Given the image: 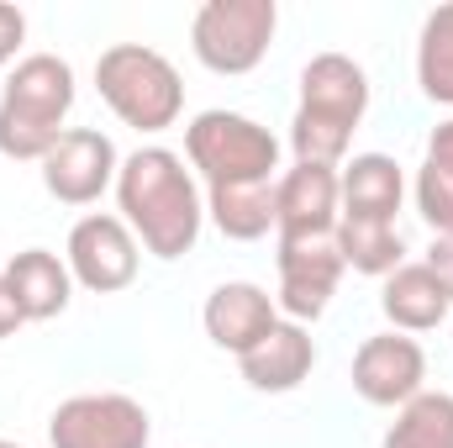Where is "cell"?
I'll return each mask as SVG.
<instances>
[{
	"instance_id": "cell-24",
	"label": "cell",
	"mask_w": 453,
	"mask_h": 448,
	"mask_svg": "<svg viewBox=\"0 0 453 448\" xmlns=\"http://www.w3.org/2000/svg\"><path fill=\"white\" fill-rule=\"evenodd\" d=\"M427 274L443 285V296H449V306H453V237H433V248H427Z\"/></svg>"
},
{
	"instance_id": "cell-18",
	"label": "cell",
	"mask_w": 453,
	"mask_h": 448,
	"mask_svg": "<svg viewBox=\"0 0 453 448\" xmlns=\"http://www.w3.org/2000/svg\"><path fill=\"white\" fill-rule=\"evenodd\" d=\"M338 253L348 269L358 274H395L401 269V232L395 222H380V217H338Z\"/></svg>"
},
{
	"instance_id": "cell-13",
	"label": "cell",
	"mask_w": 453,
	"mask_h": 448,
	"mask_svg": "<svg viewBox=\"0 0 453 448\" xmlns=\"http://www.w3.org/2000/svg\"><path fill=\"white\" fill-rule=\"evenodd\" d=\"M237 364H242V380H248L253 390H264V396H285V390H296V385L311 375V364H317V343L306 337L301 322H274V328L258 337Z\"/></svg>"
},
{
	"instance_id": "cell-22",
	"label": "cell",
	"mask_w": 453,
	"mask_h": 448,
	"mask_svg": "<svg viewBox=\"0 0 453 448\" xmlns=\"http://www.w3.org/2000/svg\"><path fill=\"white\" fill-rule=\"evenodd\" d=\"M417 80L422 96L453 106V5H438L422 21V42H417Z\"/></svg>"
},
{
	"instance_id": "cell-14",
	"label": "cell",
	"mask_w": 453,
	"mask_h": 448,
	"mask_svg": "<svg viewBox=\"0 0 453 448\" xmlns=\"http://www.w3.org/2000/svg\"><path fill=\"white\" fill-rule=\"evenodd\" d=\"M201 317H206L211 343L226 348V353H237V359L280 322V317H274V296L258 290V285H248V280H226V285H217V290L206 296V312H201Z\"/></svg>"
},
{
	"instance_id": "cell-9",
	"label": "cell",
	"mask_w": 453,
	"mask_h": 448,
	"mask_svg": "<svg viewBox=\"0 0 453 448\" xmlns=\"http://www.w3.org/2000/svg\"><path fill=\"white\" fill-rule=\"evenodd\" d=\"M64 264H69V274L85 290L116 296V290H127L137 280V237H132V227L121 222V217H106V212L80 217L74 232H69Z\"/></svg>"
},
{
	"instance_id": "cell-21",
	"label": "cell",
	"mask_w": 453,
	"mask_h": 448,
	"mask_svg": "<svg viewBox=\"0 0 453 448\" xmlns=\"http://www.w3.org/2000/svg\"><path fill=\"white\" fill-rule=\"evenodd\" d=\"M417 206L438 237H453V121H443L427 143V164L417 174Z\"/></svg>"
},
{
	"instance_id": "cell-4",
	"label": "cell",
	"mask_w": 453,
	"mask_h": 448,
	"mask_svg": "<svg viewBox=\"0 0 453 448\" xmlns=\"http://www.w3.org/2000/svg\"><path fill=\"white\" fill-rule=\"evenodd\" d=\"M96 85H101V101L111 106L127 127L137 132H164L174 127L185 112V85H180V69L142 48V42H116L96 58Z\"/></svg>"
},
{
	"instance_id": "cell-23",
	"label": "cell",
	"mask_w": 453,
	"mask_h": 448,
	"mask_svg": "<svg viewBox=\"0 0 453 448\" xmlns=\"http://www.w3.org/2000/svg\"><path fill=\"white\" fill-rule=\"evenodd\" d=\"M21 37H27V16H21L16 5H5V0H0V69H5L11 58H16Z\"/></svg>"
},
{
	"instance_id": "cell-7",
	"label": "cell",
	"mask_w": 453,
	"mask_h": 448,
	"mask_svg": "<svg viewBox=\"0 0 453 448\" xmlns=\"http://www.w3.org/2000/svg\"><path fill=\"white\" fill-rule=\"evenodd\" d=\"M48 438L53 448H148L153 428L132 396L101 390V396H69L53 412Z\"/></svg>"
},
{
	"instance_id": "cell-11",
	"label": "cell",
	"mask_w": 453,
	"mask_h": 448,
	"mask_svg": "<svg viewBox=\"0 0 453 448\" xmlns=\"http://www.w3.org/2000/svg\"><path fill=\"white\" fill-rule=\"evenodd\" d=\"M422 380H427V353L417 337L380 333L353 353V390L369 406H406L411 396H422Z\"/></svg>"
},
{
	"instance_id": "cell-2",
	"label": "cell",
	"mask_w": 453,
	"mask_h": 448,
	"mask_svg": "<svg viewBox=\"0 0 453 448\" xmlns=\"http://www.w3.org/2000/svg\"><path fill=\"white\" fill-rule=\"evenodd\" d=\"M364 106H369L364 69L342 53H317L301 69V106H296V121H290L296 164L338 169V158L353 143V127L364 121Z\"/></svg>"
},
{
	"instance_id": "cell-15",
	"label": "cell",
	"mask_w": 453,
	"mask_h": 448,
	"mask_svg": "<svg viewBox=\"0 0 453 448\" xmlns=\"http://www.w3.org/2000/svg\"><path fill=\"white\" fill-rule=\"evenodd\" d=\"M0 285H5V296L16 301L21 322H48V317H58V312L69 306L74 274H69V264H64L58 253L27 248V253H16V259L0 269Z\"/></svg>"
},
{
	"instance_id": "cell-19",
	"label": "cell",
	"mask_w": 453,
	"mask_h": 448,
	"mask_svg": "<svg viewBox=\"0 0 453 448\" xmlns=\"http://www.w3.org/2000/svg\"><path fill=\"white\" fill-rule=\"evenodd\" d=\"M211 222L232 243H253L274 227V180L264 185H217L211 190Z\"/></svg>"
},
{
	"instance_id": "cell-25",
	"label": "cell",
	"mask_w": 453,
	"mask_h": 448,
	"mask_svg": "<svg viewBox=\"0 0 453 448\" xmlns=\"http://www.w3.org/2000/svg\"><path fill=\"white\" fill-rule=\"evenodd\" d=\"M21 328V312H16V301L5 296V285H0V337H11Z\"/></svg>"
},
{
	"instance_id": "cell-1",
	"label": "cell",
	"mask_w": 453,
	"mask_h": 448,
	"mask_svg": "<svg viewBox=\"0 0 453 448\" xmlns=\"http://www.w3.org/2000/svg\"><path fill=\"white\" fill-rule=\"evenodd\" d=\"M116 201H121V222L132 227V237H142L153 259H185L196 248L206 206L180 153L137 148L116 169Z\"/></svg>"
},
{
	"instance_id": "cell-6",
	"label": "cell",
	"mask_w": 453,
	"mask_h": 448,
	"mask_svg": "<svg viewBox=\"0 0 453 448\" xmlns=\"http://www.w3.org/2000/svg\"><path fill=\"white\" fill-rule=\"evenodd\" d=\"M274 0H206L190 21V48L211 74H248L274 37Z\"/></svg>"
},
{
	"instance_id": "cell-3",
	"label": "cell",
	"mask_w": 453,
	"mask_h": 448,
	"mask_svg": "<svg viewBox=\"0 0 453 448\" xmlns=\"http://www.w3.org/2000/svg\"><path fill=\"white\" fill-rule=\"evenodd\" d=\"M74 112V69L53 53H32L0 90V153L5 158H48V148L69 132Z\"/></svg>"
},
{
	"instance_id": "cell-16",
	"label": "cell",
	"mask_w": 453,
	"mask_h": 448,
	"mask_svg": "<svg viewBox=\"0 0 453 448\" xmlns=\"http://www.w3.org/2000/svg\"><path fill=\"white\" fill-rule=\"evenodd\" d=\"M338 196H342L338 217H380V222H395L401 196H406L401 164L385 158V153H358L338 174Z\"/></svg>"
},
{
	"instance_id": "cell-20",
	"label": "cell",
	"mask_w": 453,
	"mask_h": 448,
	"mask_svg": "<svg viewBox=\"0 0 453 448\" xmlns=\"http://www.w3.org/2000/svg\"><path fill=\"white\" fill-rule=\"evenodd\" d=\"M385 448H453V396L449 390H422L411 396L390 433H385Z\"/></svg>"
},
{
	"instance_id": "cell-12",
	"label": "cell",
	"mask_w": 453,
	"mask_h": 448,
	"mask_svg": "<svg viewBox=\"0 0 453 448\" xmlns=\"http://www.w3.org/2000/svg\"><path fill=\"white\" fill-rule=\"evenodd\" d=\"M338 169L327 164H296L274 185V232L280 237H311V232H338Z\"/></svg>"
},
{
	"instance_id": "cell-17",
	"label": "cell",
	"mask_w": 453,
	"mask_h": 448,
	"mask_svg": "<svg viewBox=\"0 0 453 448\" xmlns=\"http://www.w3.org/2000/svg\"><path fill=\"white\" fill-rule=\"evenodd\" d=\"M380 306H385L390 328H401V333H433L449 317V296L427 274V264H401L395 274H385Z\"/></svg>"
},
{
	"instance_id": "cell-26",
	"label": "cell",
	"mask_w": 453,
	"mask_h": 448,
	"mask_svg": "<svg viewBox=\"0 0 453 448\" xmlns=\"http://www.w3.org/2000/svg\"><path fill=\"white\" fill-rule=\"evenodd\" d=\"M0 448H16V444H5V438H0Z\"/></svg>"
},
{
	"instance_id": "cell-8",
	"label": "cell",
	"mask_w": 453,
	"mask_h": 448,
	"mask_svg": "<svg viewBox=\"0 0 453 448\" xmlns=\"http://www.w3.org/2000/svg\"><path fill=\"white\" fill-rule=\"evenodd\" d=\"M338 232H311V237H280V306L290 322H317L342 280Z\"/></svg>"
},
{
	"instance_id": "cell-10",
	"label": "cell",
	"mask_w": 453,
	"mask_h": 448,
	"mask_svg": "<svg viewBox=\"0 0 453 448\" xmlns=\"http://www.w3.org/2000/svg\"><path fill=\"white\" fill-rule=\"evenodd\" d=\"M116 148L106 132H96V127H69L53 148H48V158H42V185H48V196L53 201H64V206H90V201H101V190L116 180Z\"/></svg>"
},
{
	"instance_id": "cell-5",
	"label": "cell",
	"mask_w": 453,
	"mask_h": 448,
	"mask_svg": "<svg viewBox=\"0 0 453 448\" xmlns=\"http://www.w3.org/2000/svg\"><path fill=\"white\" fill-rule=\"evenodd\" d=\"M185 153L190 164L217 185H264L280 169V143L269 127L237 112H201L185 127Z\"/></svg>"
}]
</instances>
